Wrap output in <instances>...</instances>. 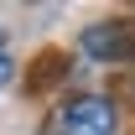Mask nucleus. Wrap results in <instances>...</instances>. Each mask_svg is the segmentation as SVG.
I'll return each instance as SVG.
<instances>
[{"label": "nucleus", "mask_w": 135, "mask_h": 135, "mask_svg": "<svg viewBox=\"0 0 135 135\" xmlns=\"http://www.w3.org/2000/svg\"><path fill=\"white\" fill-rule=\"evenodd\" d=\"M11 83V47H5V31H0V88Z\"/></svg>", "instance_id": "obj_3"}, {"label": "nucleus", "mask_w": 135, "mask_h": 135, "mask_svg": "<svg viewBox=\"0 0 135 135\" xmlns=\"http://www.w3.org/2000/svg\"><path fill=\"white\" fill-rule=\"evenodd\" d=\"M78 47L94 57V62H135V16H109V21H94Z\"/></svg>", "instance_id": "obj_2"}, {"label": "nucleus", "mask_w": 135, "mask_h": 135, "mask_svg": "<svg viewBox=\"0 0 135 135\" xmlns=\"http://www.w3.org/2000/svg\"><path fill=\"white\" fill-rule=\"evenodd\" d=\"M114 130H119V114L109 94H73L42 125V135H114Z\"/></svg>", "instance_id": "obj_1"}]
</instances>
